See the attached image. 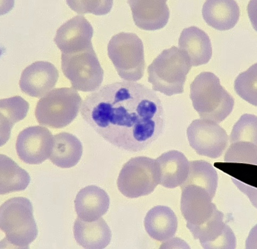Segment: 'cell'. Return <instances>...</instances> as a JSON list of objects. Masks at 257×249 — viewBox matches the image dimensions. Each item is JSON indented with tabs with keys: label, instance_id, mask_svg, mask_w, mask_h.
I'll return each instance as SVG.
<instances>
[{
	"label": "cell",
	"instance_id": "30bf717a",
	"mask_svg": "<svg viewBox=\"0 0 257 249\" xmlns=\"http://www.w3.org/2000/svg\"><path fill=\"white\" fill-rule=\"evenodd\" d=\"M181 212L189 230L206 224L219 211L205 189L194 185L181 186Z\"/></svg>",
	"mask_w": 257,
	"mask_h": 249
},
{
	"label": "cell",
	"instance_id": "277c9868",
	"mask_svg": "<svg viewBox=\"0 0 257 249\" xmlns=\"http://www.w3.org/2000/svg\"><path fill=\"white\" fill-rule=\"evenodd\" d=\"M0 214V227L6 234V243L28 248L38 235L31 201L23 197L8 200L1 206Z\"/></svg>",
	"mask_w": 257,
	"mask_h": 249
},
{
	"label": "cell",
	"instance_id": "4fadbf2b",
	"mask_svg": "<svg viewBox=\"0 0 257 249\" xmlns=\"http://www.w3.org/2000/svg\"><path fill=\"white\" fill-rule=\"evenodd\" d=\"M58 78L59 72L54 65L47 61H37L24 69L20 86L25 94L39 98L50 92Z\"/></svg>",
	"mask_w": 257,
	"mask_h": 249
},
{
	"label": "cell",
	"instance_id": "83f0119b",
	"mask_svg": "<svg viewBox=\"0 0 257 249\" xmlns=\"http://www.w3.org/2000/svg\"><path fill=\"white\" fill-rule=\"evenodd\" d=\"M225 162L256 164V145L246 142L230 144L225 156Z\"/></svg>",
	"mask_w": 257,
	"mask_h": 249
},
{
	"label": "cell",
	"instance_id": "d6986e66",
	"mask_svg": "<svg viewBox=\"0 0 257 249\" xmlns=\"http://www.w3.org/2000/svg\"><path fill=\"white\" fill-rule=\"evenodd\" d=\"M160 171L159 184L168 189H174L183 184L188 175L189 162L177 150L162 154L156 160Z\"/></svg>",
	"mask_w": 257,
	"mask_h": 249
},
{
	"label": "cell",
	"instance_id": "484cf974",
	"mask_svg": "<svg viewBox=\"0 0 257 249\" xmlns=\"http://www.w3.org/2000/svg\"><path fill=\"white\" fill-rule=\"evenodd\" d=\"M256 64L237 77L234 82V89L241 98L257 105Z\"/></svg>",
	"mask_w": 257,
	"mask_h": 249
},
{
	"label": "cell",
	"instance_id": "3957f363",
	"mask_svg": "<svg viewBox=\"0 0 257 249\" xmlns=\"http://www.w3.org/2000/svg\"><path fill=\"white\" fill-rule=\"evenodd\" d=\"M192 66L182 51L173 46L164 50L148 68L153 90L167 96L182 94Z\"/></svg>",
	"mask_w": 257,
	"mask_h": 249
},
{
	"label": "cell",
	"instance_id": "7c38bea8",
	"mask_svg": "<svg viewBox=\"0 0 257 249\" xmlns=\"http://www.w3.org/2000/svg\"><path fill=\"white\" fill-rule=\"evenodd\" d=\"M93 29L85 18L77 15L60 27L54 41L62 53L68 54L93 47Z\"/></svg>",
	"mask_w": 257,
	"mask_h": 249
},
{
	"label": "cell",
	"instance_id": "e0dca14e",
	"mask_svg": "<svg viewBox=\"0 0 257 249\" xmlns=\"http://www.w3.org/2000/svg\"><path fill=\"white\" fill-rule=\"evenodd\" d=\"M110 206L109 195L103 189L90 185L79 191L75 200L78 217L84 221L96 220L107 212Z\"/></svg>",
	"mask_w": 257,
	"mask_h": 249
},
{
	"label": "cell",
	"instance_id": "8992f818",
	"mask_svg": "<svg viewBox=\"0 0 257 249\" xmlns=\"http://www.w3.org/2000/svg\"><path fill=\"white\" fill-rule=\"evenodd\" d=\"M108 53L120 78L136 82L143 77L146 67L144 47L137 34L121 32L114 35L108 44Z\"/></svg>",
	"mask_w": 257,
	"mask_h": 249
},
{
	"label": "cell",
	"instance_id": "9c48e42d",
	"mask_svg": "<svg viewBox=\"0 0 257 249\" xmlns=\"http://www.w3.org/2000/svg\"><path fill=\"white\" fill-rule=\"evenodd\" d=\"M190 146L199 155L217 159L228 146L226 131L218 123L205 119L192 121L187 129Z\"/></svg>",
	"mask_w": 257,
	"mask_h": 249
},
{
	"label": "cell",
	"instance_id": "7402d4cb",
	"mask_svg": "<svg viewBox=\"0 0 257 249\" xmlns=\"http://www.w3.org/2000/svg\"><path fill=\"white\" fill-rule=\"evenodd\" d=\"M83 146L80 141L68 133H61L54 137L50 156L51 162L63 168L76 166L82 157Z\"/></svg>",
	"mask_w": 257,
	"mask_h": 249
},
{
	"label": "cell",
	"instance_id": "ac0fdd59",
	"mask_svg": "<svg viewBox=\"0 0 257 249\" xmlns=\"http://www.w3.org/2000/svg\"><path fill=\"white\" fill-rule=\"evenodd\" d=\"M204 20L219 31L232 29L238 23L240 10L233 0H209L202 7Z\"/></svg>",
	"mask_w": 257,
	"mask_h": 249
},
{
	"label": "cell",
	"instance_id": "44dd1931",
	"mask_svg": "<svg viewBox=\"0 0 257 249\" xmlns=\"http://www.w3.org/2000/svg\"><path fill=\"white\" fill-rule=\"evenodd\" d=\"M147 232L158 241L166 242L175 235L178 220L169 207L157 206L148 211L144 221Z\"/></svg>",
	"mask_w": 257,
	"mask_h": 249
},
{
	"label": "cell",
	"instance_id": "ba28073f",
	"mask_svg": "<svg viewBox=\"0 0 257 249\" xmlns=\"http://www.w3.org/2000/svg\"><path fill=\"white\" fill-rule=\"evenodd\" d=\"M61 68L72 87L82 92L98 90L104 72L93 48L61 55Z\"/></svg>",
	"mask_w": 257,
	"mask_h": 249
},
{
	"label": "cell",
	"instance_id": "5b68a950",
	"mask_svg": "<svg viewBox=\"0 0 257 249\" xmlns=\"http://www.w3.org/2000/svg\"><path fill=\"white\" fill-rule=\"evenodd\" d=\"M82 104L81 97L74 88H55L38 101L35 116L42 126L63 128L75 119Z\"/></svg>",
	"mask_w": 257,
	"mask_h": 249
},
{
	"label": "cell",
	"instance_id": "2e32d148",
	"mask_svg": "<svg viewBox=\"0 0 257 249\" xmlns=\"http://www.w3.org/2000/svg\"><path fill=\"white\" fill-rule=\"evenodd\" d=\"M179 46L188 57L192 66L205 65L211 58V40L206 32L196 26H191L183 30Z\"/></svg>",
	"mask_w": 257,
	"mask_h": 249
},
{
	"label": "cell",
	"instance_id": "6da1fadb",
	"mask_svg": "<svg viewBox=\"0 0 257 249\" xmlns=\"http://www.w3.org/2000/svg\"><path fill=\"white\" fill-rule=\"evenodd\" d=\"M83 119L104 140L122 150H144L161 135L163 105L143 84L120 82L106 85L82 103Z\"/></svg>",
	"mask_w": 257,
	"mask_h": 249
},
{
	"label": "cell",
	"instance_id": "cb8c5ba5",
	"mask_svg": "<svg viewBox=\"0 0 257 249\" xmlns=\"http://www.w3.org/2000/svg\"><path fill=\"white\" fill-rule=\"evenodd\" d=\"M29 174L12 159L1 155V195L21 191L30 183Z\"/></svg>",
	"mask_w": 257,
	"mask_h": 249
},
{
	"label": "cell",
	"instance_id": "5bb4252c",
	"mask_svg": "<svg viewBox=\"0 0 257 249\" xmlns=\"http://www.w3.org/2000/svg\"><path fill=\"white\" fill-rule=\"evenodd\" d=\"M224 213L219 211L206 224L190 230L204 248H236L235 236L232 229L224 223Z\"/></svg>",
	"mask_w": 257,
	"mask_h": 249
},
{
	"label": "cell",
	"instance_id": "f1b7e54d",
	"mask_svg": "<svg viewBox=\"0 0 257 249\" xmlns=\"http://www.w3.org/2000/svg\"><path fill=\"white\" fill-rule=\"evenodd\" d=\"M72 10L79 14L92 13L96 15L108 14L111 10L112 1H67Z\"/></svg>",
	"mask_w": 257,
	"mask_h": 249
},
{
	"label": "cell",
	"instance_id": "52a82bcc",
	"mask_svg": "<svg viewBox=\"0 0 257 249\" xmlns=\"http://www.w3.org/2000/svg\"><path fill=\"white\" fill-rule=\"evenodd\" d=\"M159 182L160 171L156 160L138 157L132 158L123 166L117 186L124 196L135 199L153 193Z\"/></svg>",
	"mask_w": 257,
	"mask_h": 249
},
{
	"label": "cell",
	"instance_id": "9a60e30c",
	"mask_svg": "<svg viewBox=\"0 0 257 249\" xmlns=\"http://www.w3.org/2000/svg\"><path fill=\"white\" fill-rule=\"evenodd\" d=\"M136 25L146 31L164 28L170 19L166 1H128Z\"/></svg>",
	"mask_w": 257,
	"mask_h": 249
},
{
	"label": "cell",
	"instance_id": "7a4b0ae2",
	"mask_svg": "<svg viewBox=\"0 0 257 249\" xmlns=\"http://www.w3.org/2000/svg\"><path fill=\"white\" fill-rule=\"evenodd\" d=\"M192 104L202 119L220 123L233 111L235 101L214 73L203 72L190 85Z\"/></svg>",
	"mask_w": 257,
	"mask_h": 249
},
{
	"label": "cell",
	"instance_id": "ffe728a7",
	"mask_svg": "<svg viewBox=\"0 0 257 249\" xmlns=\"http://www.w3.org/2000/svg\"><path fill=\"white\" fill-rule=\"evenodd\" d=\"M74 234L77 243L85 248H104L110 243L112 237L109 227L102 218L88 222L78 217Z\"/></svg>",
	"mask_w": 257,
	"mask_h": 249
},
{
	"label": "cell",
	"instance_id": "603a6c76",
	"mask_svg": "<svg viewBox=\"0 0 257 249\" xmlns=\"http://www.w3.org/2000/svg\"><path fill=\"white\" fill-rule=\"evenodd\" d=\"M1 105V146L8 141L15 123L24 119L29 110V103L22 97L16 96L2 99Z\"/></svg>",
	"mask_w": 257,
	"mask_h": 249
},
{
	"label": "cell",
	"instance_id": "d4e9b609",
	"mask_svg": "<svg viewBox=\"0 0 257 249\" xmlns=\"http://www.w3.org/2000/svg\"><path fill=\"white\" fill-rule=\"evenodd\" d=\"M218 182L215 169L204 161L189 162V170L187 179L180 186L194 185L205 189L212 199L216 193Z\"/></svg>",
	"mask_w": 257,
	"mask_h": 249
},
{
	"label": "cell",
	"instance_id": "4316f807",
	"mask_svg": "<svg viewBox=\"0 0 257 249\" xmlns=\"http://www.w3.org/2000/svg\"><path fill=\"white\" fill-rule=\"evenodd\" d=\"M256 121L255 115L243 114L234 126L230 136V144L246 142L256 145Z\"/></svg>",
	"mask_w": 257,
	"mask_h": 249
},
{
	"label": "cell",
	"instance_id": "8fae6325",
	"mask_svg": "<svg viewBox=\"0 0 257 249\" xmlns=\"http://www.w3.org/2000/svg\"><path fill=\"white\" fill-rule=\"evenodd\" d=\"M54 137L46 128L37 126L26 129L18 137L17 154L26 164H41L50 156Z\"/></svg>",
	"mask_w": 257,
	"mask_h": 249
}]
</instances>
